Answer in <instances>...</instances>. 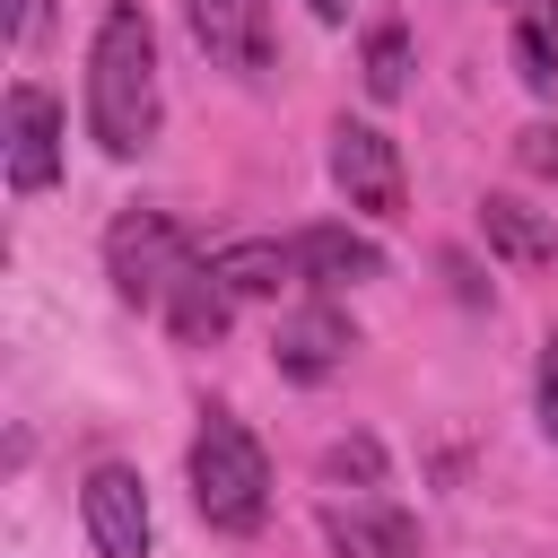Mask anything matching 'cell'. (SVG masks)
Instances as JSON below:
<instances>
[{
    "mask_svg": "<svg viewBox=\"0 0 558 558\" xmlns=\"http://www.w3.org/2000/svg\"><path fill=\"white\" fill-rule=\"evenodd\" d=\"M514 70H523L532 96L558 87V0H532V9L514 17Z\"/></svg>",
    "mask_w": 558,
    "mask_h": 558,
    "instance_id": "14",
    "label": "cell"
},
{
    "mask_svg": "<svg viewBox=\"0 0 558 558\" xmlns=\"http://www.w3.org/2000/svg\"><path fill=\"white\" fill-rule=\"evenodd\" d=\"M305 9H314V17H349V0H305Z\"/></svg>",
    "mask_w": 558,
    "mask_h": 558,
    "instance_id": "19",
    "label": "cell"
},
{
    "mask_svg": "<svg viewBox=\"0 0 558 558\" xmlns=\"http://www.w3.org/2000/svg\"><path fill=\"white\" fill-rule=\"evenodd\" d=\"M357 78H366V96H375V105H392V96L410 87V26H401V17H384V26L366 35V61H357Z\"/></svg>",
    "mask_w": 558,
    "mask_h": 558,
    "instance_id": "15",
    "label": "cell"
},
{
    "mask_svg": "<svg viewBox=\"0 0 558 558\" xmlns=\"http://www.w3.org/2000/svg\"><path fill=\"white\" fill-rule=\"evenodd\" d=\"M270 357H279L288 384H323V375L349 357V323H340L331 305H305V314H288V323L270 331Z\"/></svg>",
    "mask_w": 558,
    "mask_h": 558,
    "instance_id": "8",
    "label": "cell"
},
{
    "mask_svg": "<svg viewBox=\"0 0 558 558\" xmlns=\"http://www.w3.org/2000/svg\"><path fill=\"white\" fill-rule=\"evenodd\" d=\"M61 174V96L9 87V192H52Z\"/></svg>",
    "mask_w": 558,
    "mask_h": 558,
    "instance_id": "7",
    "label": "cell"
},
{
    "mask_svg": "<svg viewBox=\"0 0 558 558\" xmlns=\"http://www.w3.org/2000/svg\"><path fill=\"white\" fill-rule=\"evenodd\" d=\"M480 235H488V253H497V262H514V270L558 262V227H549L541 209H523L514 192H488V201H480Z\"/></svg>",
    "mask_w": 558,
    "mask_h": 558,
    "instance_id": "9",
    "label": "cell"
},
{
    "mask_svg": "<svg viewBox=\"0 0 558 558\" xmlns=\"http://www.w3.org/2000/svg\"><path fill=\"white\" fill-rule=\"evenodd\" d=\"M227 305H235V296H227V279H218L209 262H192V270H183V279L166 288V323H174V331H183L192 349L227 331Z\"/></svg>",
    "mask_w": 558,
    "mask_h": 558,
    "instance_id": "13",
    "label": "cell"
},
{
    "mask_svg": "<svg viewBox=\"0 0 558 558\" xmlns=\"http://www.w3.org/2000/svg\"><path fill=\"white\" fill-rule=\"evenodd\" d=\"M323 532H331L340 558H418V523L392 514V506H331Z\"/></svg>",
    "mask_w": 558,
    "mask_h": 558,
    "instance_id": "10",
    "label": "cell"
},
{
    "mask_svg": "<svg viewBox=\"0 0 558 558\" xmlns=\"http://www.w3.org/2000/svg\"><path fill=\"white\" fill-rule=\"evenodd\" d=\"M514 166H523V174H558V131H549V122L514 131Z\"/></svg>",
    "mask_w": 558,
    "mask_h": 558,
    "instance_id": "17",
    "label": "cell"
},
{
    "mask_svg": "<svg viewBox=\"0 0 558 558\" xmlns=\"http://www.w3.org/2000/svg\"><path fill=\"white\" fill-rule=\"evenodd\" d=\"M192 506L218 532H262V514H270V462H262L253 427L227 410H209L192 436Z\"/></svg>",
    "mask_w": 558,
    "mask_h": 558,
    "instance_id": "2",
    "label": "cell"
},
{
    "mask_svg": "<svg viewBox=\"0 0 558 558\" xmlns=\"http://www.w3.org/2000/svg\"><path fill=\"white\" fill-rule=\"evenodd\" d=\"M209 270L227 279V296H279L296 279V244H270V235H244V244H218Z\"/></svg>",
    "mask_w": 558,
    "mask_h": 558,
    "instance_id": "12",
    "label": "cell"
},
{
    "mask_svg": "<svg viewBox=\"0 0 558 558\" xmlns=\"http://www.w3.org/2000/svg\"><path fill=\"white\" fill-rule=\"evenodd\" d=\"M0 17H9V26H17V17H26V0H0Z\"/></svg>",
    "mask_w": 558,
    "mask_h": 558,
    "instance_id": "20",
    "label": "cell"
},
{
    "mask_svg": "<svg viewBox=\"0 0 558 558\" xmlns=\"http://www.w3.org/2000/svg\"><path fill=\"white\" fill-rule=\"evenodd\" d=\"M323 471H331V480H366V488H375V480H384V453H375L366 436H349V445H331V462H323Z\"/></svg>",
    "mask_w": 558,
    "mask_h": 558,
    "instance_id": "16",
    "label": "cell"
},
{
    "mask_svg": "<svg viewBox=\"0 0 558 558\" xmlns=\"http://www.w3.org/2000/svg\"><path fill=\"white\" fill-rule=\"evenodd\" d=\"M541 418H549V436H558V331L541 340Z\"/></svg>",
    "mask_w": 558,
    "mask_h": 558,
    "instance_id": "18",
    "label": "cell"
},
{
    "mask_svg": "<svg viewBox=\"0 0 558 558\" xmlns=\"http://www.w3.org/2000/svg\"><path fill=\"white\" fill-rule=\"evenodd\" d=\"M105 270H113L122 305H166V288L192 270V244L166 209H122L113 235H105Z\"/></svg>",
    "mask_w": 558,
    "mask_h": 558,
    "instance_id": "3",
    "label": "cell"
},
{
    "mask_svg": "<svg viewBox=\"0 0 558 558\" xmlns=\"http://www.w3.org/2000/svg\"><path fill=\"white\" fill-rule=\"evenodd\" d=\"M331 183L349 192V209H366V218H401V148L375 131V122H340L331 131Z\"/></svg>",
    "mask_w": 558,
    "mask_h": 558,
    "instance_id": "4",
    "label": "cell"
},
{
    "mask_svg": "<svg viewBox=\"0 0 558 558\" xmlns=\"http://www.w3.org/2000/svg\"><path fill=\"white\" fill-rule=\"evenodd\" d=\"M78 506H87L96 558H148V488H140L131 462H96L87 488H78Z\"/></svg>",
    "mask_w": 558,
    "mask_h": 558,
    "instance_id": "5",
    "label": "cell"
},
{
    "mask_svg": "<svg viewBox=\"0 0 558 558\" xmlns=\"http://www.w3.org/2000/svg\"><path fill=\"white\" fill-rule=\"evenodd\" d=\"M296 270L305 279H323V288H357V279H384V253L366 244V235H349V227H305L296 235Z\"/></svg>",
    "mask_w": 558,
    "mask_h": 558,
    "instance_id": "11",
    "label": "cell"
},
{
    "mask_svg": "<svg viewBox=\"0 0 558 558\" xmlns=\"http://www.w3.org/2000/svg\"><path fill=\"white\" fill-rule=\"evenodd\" d=\"M87 131L105 157H140L157 140V26L148 9L113 0L87 52Z\"/></svg>",
    "mask_w": 558,
    "mask_h": 558,
    "instance_id": "1",
    "label": "cell"
},
{
    "mask_svg": "<svg viewBox=\"0 0 558 558\" xmlns=\"http://www.w3.org/2000/svg\"><path fill=\"white\" fill-rule=\"evenodd\" d=\"M183 17H192V44L218 70H235V78L270 70V9L262 0H183Z\"/></svg>",
    "mask_w": 558,
    "mask_h": 558,
    "instance_id": "6",
    "label": "cell"
}]
</instances>
